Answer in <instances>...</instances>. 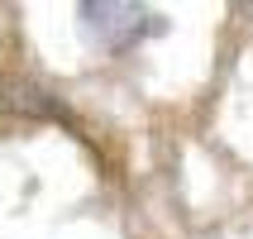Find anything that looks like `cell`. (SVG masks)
Instances as JSON below:
<instances>
[{
  "label": "cell",
  "instance_id": "6da1fadb",
  "mask_svg": "<svg viewBox=\"0 0 253 239\" xmlns=\"http://www.w3.org/2000/svg\"><path fill=\"white\" fill-rule=\"evenodd\" d=\"M77 24L82 34L96 48L105 53H129V48H139L143 39H153L168 29V19L148 5H134V0H82L77 5Z\"/></svg>",
  "mask_w": 253,
  "mask_h": 239
},
{
  "label": "cell",
  "instance_id": "7a4b0ae2",
  "mask_svg": "<svg viewBox=\"0 0 253 239\" xmlns=\"http://www.w3.org/2000/svg\"><path fill=\"white\" fill-rule=\"evenodd\" d=\"M0 110H14V115H43V120H62V100L39 82H24V77H10L0 82Z\"/></svg>",
  "mask_w": 253,
  "mask_h": 239
}]
</instances>
